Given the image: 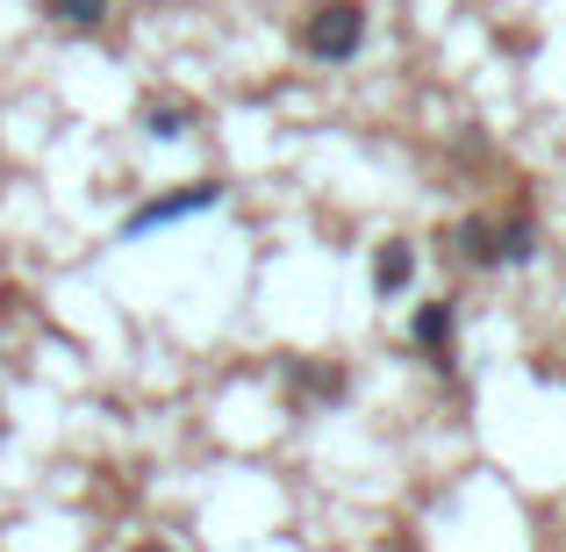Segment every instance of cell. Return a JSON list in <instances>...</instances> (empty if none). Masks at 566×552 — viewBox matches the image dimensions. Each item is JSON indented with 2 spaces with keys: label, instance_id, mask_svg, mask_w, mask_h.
<instances>
[{
  "label": "cell",
  "instance_id": "cell-1",
  "mask_svg": "<svg viewBox=\"0 0 566 552\" xmlns=\"http://www.w3.org/2000/svg\"><path fill=\"white\" fill-rule=\"evenodd\" d=\"M302 43H308V58H323V65L359 58L366 51V8H359V0H331V8H316L308 29H302Z\"/></svg>",
  "mask_w": 566,
  "mask_h": 552
},
{
  "label": "cell",
  "instance_id": "cell-2",
  "mask_svg": "<svg viewBox=\"0 0 566 552\" xmlns=\"http://www.w3.org/2000/svg\"><path fill=\"white\" fill-rule=\"evenodd\" d=\"M208 208H222V187H180V194H158V201L129 208L123 216V244H137V237L166 230V222H187V216H208Z\"/></svg>",
  "mask_w": 566,
  "mask_h": 552
},
{
  "label": "cell",
  "instance_id": "cell-3",
  "mask_svg": "<svg viewBox=\"0 0 566 552\" xmlns=\"http://www.w3.org/2000/svg\"><path fill=\"white\" fill-rule=\"evenodd\" d=\"M452 331H459L452 302H423V309H416V345L430 352V366H444V352H452Z\"/></svg>",
  "mask_w": 566,
  "mask_h": 552
},
{
  "label": "cell",
  "instance_id": "cell-4",
  "mask_svg": "<svg viewBox=\"0 0 566 552\" xmlns=\"http://www.w3.org/2000/svg\"><path fill=\"white\" fill-rule=\"evenodd\" d=\"M416 280V251L409 244H380V259H374V288L380 294H401Z\"/></svg>",
  "mask_w": 566,
  "mask_h": 552
},
{
  "label": "cell",
  "instance_id": "cell-5",
  "mask_svg": "<svg viewBox=\"0 0 566 552\" xmlns=\"http://www.w3.org/2000/svg\"><path fill=\"white\" fill-rule=\"evenodd\" d=\"M459 244H467L473 265H502V244H495V222H488V216H467V222H459Z\"/></svg>",
  "mask_w": 566,
  "mask_h": 552
},
{
  "label": "cell",
  "instance_id": "cell-6",
  "mask_svg": "<svg viewBox=\"0 0 566 552\" xmlns=\"http://www.w3.org/2000/svg\"><path fill=\"white\" fill-rule=\"evenodd\" d=\"M495 244H502V265H524L531 251H538V230H531V216H510L495 230Z\"/></svg>",
  "mask_w": 566,
  "mask_h": 552
},
{
  "label": "cell",
  "instance_id": "cell-7",
  "mask_svg": "<svg viewBox=\"0 0 566 552\" xmlns=\"http://www.w3.org/2000/svg\"><path fill=\"white\" fill-rule=\"evenodd\" d=\"M144 129H151V137H158V144H172V137H187V108H172V101H166V108H158V101H151V108H144Z\"/></svg>",
  "mask_w": 566,
  "mask_h": 552
},
{
  "label": "cell",
  "instance_id": "cell-8",
  "mask_svg": "<svg viewBox=\"0 0 566 552\" xmlns=\"http://www.w3.org/2000/svg\"><path fill=\"white\" fill-rule=\"evenodd\" d=\"M101 14H108V0H57V22H72V29H94Z\"/></svg>",
  "mask_w": 566,
  "mask_h": 552
},
{
  "label": "cell",
  "instance_id": "cell-9",
  "mask_svg": "<svg viewBox=\"0 0 566 552\" xmlns=\"http://www.w3.org/2000/svg\"><path fill=\"white\" fill-rule=\"evenodd\" d=\"M137 552H172V545H137Z\"/></svg>",
  "mask_w": 566,
  "mask_h": 552
}]
</instances>
